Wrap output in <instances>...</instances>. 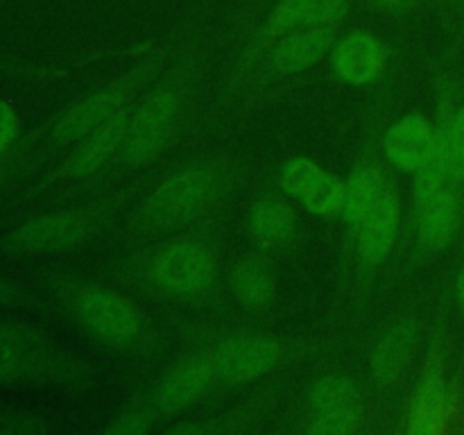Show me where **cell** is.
<instances>
[{"label": "cell", "mask_w": 464, "mask_h": 435, "mask_svg": "<svg viewBox=\"0 0 464 435\" xmlns=\"http://www.w3.org/2000/svg\"><path fill=\"white\" fill-rule=\"evenodd\" d=\"M225 181V168L216 161L190 163L172 172L134 213L136 229L145 234H163L198 220L216 202Z\"/></svg>", "instance_id": "obj_1"}, {"label": "cell", "mask_w": 464, "mask_h": 435, "mask_svg": "<svg viewBox=\"0 0 464 435\" xmlns=\"http://www.w3.org/2000/svg\"><path fill=\"white\" fill-rule=\"evenodd\" d=\"M66 374L68 361L54 352L44 331L0 317V388L62 381Z\"/></svg>", "instance_id": "obj_2"}, {"label": "cell", "mask_w": 464, "mask_h": 435, "mask_svg": "<svg viewBox=\"0 0 464 435\" xmlns=\"http://www.w3.org/2000/svg\"><path fill=\"white\" fill-rule=\"evenodd\" d=\"M68 308L91 335L113 347H127L143 334L139 306L130 297L104 285H75L68 293Z\"/></svg>", "instance_id": "obj_3"}, {"label": "cell", "mask_w": 464, "mask_h": 435, "mask_svg": "<svg viewBox=\"0 0 464 435\" xmlns=\"http://www.w3.org/2000/svg\"><path fill=\"white\" fill-rule=\"evenodd\" d=\"M95 208H62L30 218L9 231L3 247L12 254H57L84 243L98 222Z\"/></svg>", "instance_id": "obj_4"}, {"label": "cell", "mask_w": 464, "mask_h": 435, "mask_svg": "<svg viewBox=\"0 0 464 435\" xmlns=\"http://www.w3.org/2000/svg\"><path fill=\"white\" fill-rule=\"evenodd\" d=\"M150 71H152V66H139L136 71L121 77V80L111 82L104 89L95 91V93L82 98L80 102L71 104L50 125V140L54 145L75 143V140L84 139L89 131H93L95 127L107 122L109 118L125 111V104L140 89V84L148 80Z\"/></svg>", "instance_id": "obj_5"}, {"label": "cell", "mask_w": 464, "mask_h": 435, "mask_svg": "<svg viewBox=\"0 0 464 435\" xmlns=\"http://www.w3.org/2000/svg\"><path fill=\"white\" fill-rule=\"evenodd\" d=\"M177 116H179L177 86L166 84L152 91L130 116L125 143L121 148L122 161L130 168L148 166L150 161H154L166 148Z\"/></svg>", "instance_id": "obj_6"}, {"label": "cell", "mask_w": 464, "mask_h": 435, "mask_svg": "<svg viewBox=\"0 0 464 435\" xmlns=\"http://www.w3.org/2000/svg\"><path fill=\"white\" fill-rule=\"evenodd\" d=\"M218 263L211 249L198 240H175L154 256L150 279L172 297H198L216 281Z\"/></svg>", "instance_id": "obj_7"}, {"label": "cell", "mask_w": 464, "mask_h": 435, "mask_svg": "<svg viewBox=\"0 0 464 435\" xmlns=\"http://www.w3.org/2000/svg\"><path fill=\"white\" fill-rule=\"evenodd\" d=\"M458 408L456 388L449 383L440 347H433L424 372L412 390L406 412L408 435H442Z\"/></svg>", "instance_id": "obj_8"}, {"label": "cell", "mask_w": 464, "mask_h": 435, "mask_svg": "<svg viewBox=\"0 0 464 435\" xmlns=\"http://www.w3.org/2000/svg\"><path fill=\"white\" fill-rule=\"evenodd\" d=\"M281 343L270 335H236L213 353L216 374L229 385H247L275 370L281 361Z\"/></svg>", "instance_id": "obj_9"}, {"label": "cell", "mask_w": 464, "mask_h": 435, "mask_svg": "<svg viewBox=\"0 0 464 435\" xmlns=\"http://www.w3.org/2000/svg\"><path fill=\"white\" fill-rule=\"evenodd\" d=\"M388 63L383 41L365 30H353L335 39L331 48V68L335 77L349 86H370L379 82Z\"/></svg>", "instance_id": "obj_10"}, {"label": "cell", "mask_w": 464, "mask_h": 435, "mask_svg": "<svg viewBox=\"0 0 464 435\" xmlns=\"http://www.w3.org/2000/svg\"><path fill=\"white\" fill-rule=\"evenodd\" d=\"M440 127L424 113H406L388 127L383 136L385 159L397 170L415 175L438 148Z\"/></svg>", "instance_id": "obj_11"}, {"label": "cell", "mask_w": 464, "mask_h": 435, "mask_svg": "<svg viewBox=\"0 0 464 435\" xmlns=\"http://www.w3.org/2000/svg\"><path fill=\"white\" fill-rule=\"evenodd\" d=\"M216 376L213 356L198 353V356L186 358L179 365L172 367L166 379L159 383L157 392H154V408L163 415H177V412L188 411L207 394Z\"/></svg>", "instance_id": "obj_12"}, {"label": "cell", "mask_w": 464, "mask_h": 435, "mask_svg": "<svg viewBox=\"0 0 464 435\" xmlns=\"http://www.w3.org/2000/svg\"><path fill=\"white\" fill-rule=\"evenodd\" d=\"M127 127H130V113L121 111L93 131L80 139L62 168L57 170V177L63 179H86L95 175L118 150L125 143Z\"/></svg>", "instance_id": "obj_13"}, {"label": "cell", "mask_w": 464, "mask_h": 435, "mask_svg": "<svg viewBox=\"0 0 464 435\" xmlns=\"http://www.w3.org/2000/svg\"><path fill=\"white\" fill-rule=\"evenodd\" d=\"M399 225H401V204H399L397 190L388 186L374 211L358 227L356 247L362 266H381L392 254L394 245H397Z\"/></svg>", "instance_id": "obj_14"}, {"label": "cell", "mask_w": 464, "mask_h": 435, "mask_svg": "<svg viewBox=\"0 0 464 435\" xmlns=\"http://www.w3.org/2000/svg\"><path fill=\"white\" fill-rule=\"evenodd\" d=\"M335 27H297L279 36L270 53V63L281 75H299L331 54Z\"/></svg>", "instance_id": "obj_15"}, {"label": "cell", "mask_w": 464, "mask_h": 435, "mask_svg": "<svg viewBox=\"0 0 464 435\" xmlns=\"http://www.w3.org/2000/svg\"><path fill=\"white\" fill-rule=\"evenodd\" d=\"M417 322L412 317L399 320L376 340L372 349L370 370L372 379L379 385H392L411 362L417 344Z\"/></svg>", "instance_id": "obj_16"}, {"label": "cell", "mask_w": 464, "mask_h": 435, "mask_svg": "<svg viewBox=\"0 0 464 435\" xmlns=\"http://www.w3.org/2000/svg\"><path fill=\"white\" fill-rule=\"evenodd\" d=\"M458 227H460V198L453 186L442 188L424 207H420L417 238L426 252L433 254L447 249L456 238Z\"/></svg>", "instance_id": "obj_17"}, {"label": "cell", "mask_w": 464, "mask_h": 435, "mask_svg": "<svg viewBox=\"0 0 464 435\" xmlns=\"http://www.w3.org/2000/svg\"><path fill=\"white\" fill-rule=\"evenodd\" d=\"M297 229V213L279 198H261L249 208V231L263 247H279L288 243Z\"/></svg>", "instance_id": "obj_18"}, {"label": "cell", "mask_w": 464, "mask_h": 435, "mask_svg": "<svg viewBox=\"0 0 464 435\" xmlns=\"http://www.w3.org/2000/svg\"><path fill=\"white\" fill-rule=\"evenodd\" d=\"M385 181L381 175L379 168L370 166V163H362L356 170L349 175V179L344 181V204H343V218L347 220V225L361 227L362 220L374 211L376 204L381 202L385 193Z\"/></svg>", "instance_id": "obj_19"}, {"label": "cell", "mask_w": 464, "mask_h": 435, "mask_svg": "<svg viewBox=\"0 0 464 435\" xmlns=\"http://www.w3.org/2000/svg\"><path fill=\"white\" fill-rule=\"evenodd\" d=\"M231 290L249 311H266L276 295V281L261 258H243L231 267Z\"/></svg>", "instance_id": "obj_20"}, {"label": "cell", "mask_w": 464, "mask_h": 435, "mask_svg": "<svg viewBox=\"0 0 464 435\" xmlns=\"http://www.w3.org/2000/svg\"><path fill=\"white\" fill-rule=\"evenodd\" d=\"M358 388L349 376L343 374H326L317 379L308 390V406L313 412H329L340 411V408L358 406Z\"/></svg>", "instance_id": "obj_21"}, {"label": "cell", "mask_w": 464, "mask_h": 435, "mask_svg": "<svg viewBox=\"0 0 464 435\" xmlns=\"http://www.w3.org/2000/svg\"><path fill=\"white\" fill-rule=\"evenodd\" d=\"M442 125L447 136V157L451 184H464V104L453 109L451 102H442Z\"/></svg>", "instance_id": "obj_22"}, {"label": "cell", "mask_w": 464, "mask_h": 435, "mask_svg": "<svg viewBox=\"0 0 464 435\" xmlns=\"http://www.w3.org/2000/svg\"><path fill=\"white\" fill-rule=\"evenodd\" d=\"M324 172V168L311 157L290 159L284 166V170H281V190H284L288 198L302 202V199L311 193L313 186L322 179Z\"/></svg>", "instance_id": "obj_23"}, {"label": "cell", "mask_w": 464, "mask_h": 435, "mask_svg": "<svg viewBox=\"0 0 464 435\" xmlns=\"http://www.w3.org/2000/svg\"><path fill=\"white\" fill-rule=\"evenodd\" d=\"M302 204L315 218L338 216L343 213L344 204V181L331 172H324L322 179L311 188V193L302 199Z\"/></svg>", "instance_id": "obj_24"}, {"label": "cell", "mask_w": 464, "mask_h": 435, "mask_svg": "<svg viewBox=\"0 0 464 435\" xmlns=\"http://www.w3.org/2000/svg\"><path fill=\"white\" fill-rule=\"evenodd\" d=\"M362 421V408L358 406L340 408L329 412H313V421L308 424V433L313 435H352Z\"/></svg>", "instance_id": "obj_25"}, {"label": "cell", "mask_w": 464, "mask_h": 435, "mask_svg": "<svg viewBox=\"0 0 464 435\" xmlns=\"http://www.w3.org/2000/svg\"><path fill=\"white\" fill-rule=\"evenodd\" d=\"M311 5L313 0H281L267 18L266 39H279V36L302 27Z\"/></svg>", "instance_id": "obj_26"}, {"label": "cell", "mask_w": 464, "mask_h": 435, "mask_svg": "<svg viewBox=\"0 0 464 435\" xmlns=\"http://www.w3.org/2000/svg\"><path fill=\"white\" fill-rule=\"evenodd\" d=\"M349 12V0H313L302 27H335Z\"/></svg>", "instance_id": "obj_27"}, {"label": "cell", "mask_w": 464, "mask_h": 435, "mask_svg": "<svg viewBox=\"0 0 464 435\" xmlns=\"http://www.w3.org/2000/svg\"><path fill=\"white\" fill-rule=\"evenodd\" d=\"M45 421L39 415L14 408H0V435H25L45 430Z\"/></svg>", "instance_id": "obj_28"}, {"label": "cell", "mask_w": 464, "mask_h": 435, "mask_svg": "<svg viewBox=\"0 0 464 435\" xmlns=\"http://www.w3.org/2000/svg\"><path fill=\"white\" fill-rule=\"evenodd\" d=\"M18 136H21V113L12 100L0 95V157H5L16 145Z\"/></svg>", "instance_id": "obj_29"}, {"label": "cell", "mask_w": 464, "mask_h": 435, "mask_svg": "<svg viewBox=\"0 0 464 435\" xmlns=\"http://www.w3.org/2000/svg\"><path fill=\"white\" fill-rule=\"evenodd\" d=\"M152 429V417L145 411H127L121 417H116L111 426H109V433L113 435H140L148 433Z\"/></svg>", "instance_id": "obj_30"}, {"label": "cell", "mask_w": 464, "mask_h": 435, "mask_svg": "<svg viewBox=\"0 0 464 435\" xmlns=\"http://www.w3.org/2000/svg\"><path fill=\"white\" fill-rule=\"evenodd\" d=\"M23 302V290L7 279H0V306H14Z\"/></svg>", "instance_id": "obj_31"}, {"label": "cell", "mask_w": 464, "mask_h": 435, "mask_svg": "<svg viewBox=\"0 0 464 435\" xmlns=\"http://www.w3.org/2000/svg\"><path fill=\"white\" fill-rule=\"evenodd\" d=\"M370 3H374L376 7L390 9V12H399V9L411 7V5L415 3V0H370Z\"/></svg>", "instance_id": "obj_32"}, {"label": "cell", "mask_w": 464, "mask_h": 435, "mask_svg": "<svg viewBox=\"0 0 464 435\" xmlns=\"http://www.w3.org/2000/svg\"><path fill=\"white\" fill-rule=\"evenodd\" d=\"M207 430H211V426H207V424H181V426H177L175 433H207Z\"/></svg>", "instance_id": "obj_33"}, {"label": "cell", "mask_w": 464, "mask_h": 435, "mask_svg": "<svg viewBox=\"0 0 464 435\" xmlns=\"http://www.w3.org/2000/svg\"><path fill=\"white\" fill-rule=\"evenodd\" d=\"M456 299H458V306H460V311L464 315V267H462L460 275H458V281H456Z\"/></svg>", "instance_id": "obj_34"}, {"label": "cell", "mask_w": 464, "mask_h": 435, "mask_svg": "<svg viewBox=\"0 0 464 435\" xmlns=\"http://www.w3.org/2000/svg\"><path fill=\"white\" fill-rule=\"evenodd\" d=\"M3 181H5V172H3V168H0V186H3Z\"/></svg>", "instance_id": "obj_35"}]
</instances>
